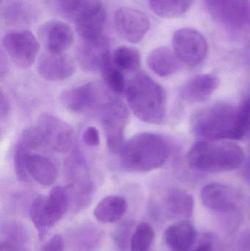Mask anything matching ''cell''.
<instances>
[{
	"label": "cell",
	"mask_w": 250,
	"mask_h": 251,
	"mask_svg": "<svg viewBox=\"0 0 250 251\" xmlns=\"http://www.w3.org/2000/svg\"><path fill=\"white\" fill-rule=\"evenodd\" d=\"M170 145L158 134L140 132L123 143L120 165L130 172L147 173L164 166L170 157Z\"/></svg>",
	"instance_id": "1"
},
{
	"label": "cell",
	"mask_w": 250,
	"mask_h": 251,
	"mask_svg": "<svg viewBox=\"0 0 250 251\" xmlns=\"http://www.w3.org/2000/svg\"><path fill=\"white\" fill-rule=\"evenodd\" d=\"M126 94L131 110L139 120L152 125L164 122L167 114L165 90L145 72H139L131 79Z\"/></svg>",
	"instance_id": "2"
},
{
	"label": "cell",
	"mask_w": 250,
	"mask_h": 251,
	"mask_svg": "<svg viewBox=\"0 0 250 251\" xmlns=\"http://www.w3.org/2000/svg\"><path fill=\"white\" fill-rule=\"evenodd\" d=\"M194 132L209 141H233L244 138L239 108L216 103L197 112L191 120Z\"/></svg>",
	"instance_id": "3"
},
{
	"label": "cell",
	"mask_w": 250,
	"mask_h": 251,
	"mask_svg": "<svg viewBox=\"0 0 250 251\" xmlns=\"http://www.w3.org/2000/svg\"><path fill=\"white\" fill-rule=\"evenodd\" d=\"M242 146L232 141H198L188 151L189 166L206 173L228 172L242 166L245 162Z\"/></svg>",
	"instance_id": "4"
},
{
	"label": "cell",
	"mask_w": 250,
	"mask_h": 251,
	"mask_svg": "<svg viewBox=\"0 0 250 251\" xmlns=\"http://www.w3.org/2000/svg\"><path fill=\"white\" fill-rule=\"evenodd\" d=\"M63 14L74 23L80 39L104 36L106 12L101 0H59Z\"/></svg>",
	"instance_id": "5"
},
{
	"label": "cell",
	"mask_w": 250,
	"mask_h": 251,
	"mask_svg": "<svg viewBox=\"0 0 250 251\" xmlns=\"http://www.w3.org/2000/svg\"><path fill=\"white\" fill-rule=\"evenodd\" d=\"M64 168L70 207L73 212H80L89 206L94 194L88 163L83 155L75 151L66 159Z\"/></svg>",
	"instance_id": "6"
},
{
	"label": "cell",
	"mask_w": 250,
	"mask_h": 251,
	"mask_svg": "<svg viewBox=\"0 0 250 251\" xmlns=\"http://www.w3.org/2000/svg\"><path fill=\"white\" fill-rule=\"evenodd\" d=\"M99 110L107 147L113 153H119L124 143L125 129L129 121L127 107L120 100L109 97Z\"/></svg>",
	"instance_id": "7"
},
{
	"label": "cell",
	"mask_w": 250,
	"mask_h": 251,
	"mask_svg": "<svg viewBox=\"0 0 250 251\" xmlns=\"http://www.w3.org/2000/svg\"><path fill=\"white\" fill-rule=\"evenodd\" d=\"M2 47L12 61L22 69L30 67L38 54L40 44L29 30H13L2 38Z\"/></svg>",
	"instance_id": "8"
},
{
	"label": "cell",
	"mask_w": 250,
	"mask_h": 251,
	"mask_svg": "<svg viewBox=\"0 0 250 251\" xmlns=\"http://www.w3.org/2000/svg\"><path fill=\"white\" fill-rule=\"evenodd\" d=\"M175 54L181 62L189 66L202 63L208 54V43L204 35L192 28H182L173 38Z\"/></svg>",
	"instance_id": "9"
},
{
	"label": "cell",
	"mask_w": 250,
	"mask_h": 251,
	"mask_svg": "<svg viewBox=\"0 0 250 251\" xmlns=\"http://www.w3.org/2000/svg\"><path fill=\"white\" fill-rule=\"evenodd\" d=\"M39 128L45 145L59 153H68L76 145V133L71 125L50 114H43L38 118Z\"/></svg>",
	"instance_id": "10"
},
{
	"label": "cell",
	"mask_w": 250,
	"mask_h": 251,
	"mask_svg": "<svg viewBox=\"0 0 250 251\" xmlns=\"http://www.w3.org/2000/svg\"><path fill=\"white\" fill-rule=\"evenodd\" d=\"M108 98L97 84L90 82L66 90L60 100L64 107L71 113H84L91 109H99Z\"/></svg>",
	"instance_id": "11"
},
{
	"label": "cell",
	"mask_w": 250,
	"mask_h": 251,
	"mask_svg": "<svg viewBox=\"0 0 250 251\" xmlns=\"http://www.w3.org/2000/svg\"><path fill=\"white\" fill-rule=\"evenodd\" d=\"M114 25L120 36L135 44L143 39L149 29L151 22L143 12L125 7L116 11Z\"/></svg>",
	"instance_id": "12"
},
{
	"label": "cell",
	"mask_w": 250,
	"mask_h": 251,
	"mask_svg": "<svg viewBox=\"0 0 250 251\" xmlns=\"http://www.w3.org/2000/svg\"><path fill=\"white\" fill-rule=\"evenodd\" d=\"M217 20L232 26L242 27L250 23V0H205Z\"/></svg>",
	"instance_id": "13"
},
{
	"label": "cell",
	"mask_w": 250,
	"mask_h": 251,
	"mask_svg": "<svg viewBox=\"0 0 250 251\" xmlns=\"http://www.w3.org/2000/svg\"><path fill=\"white\" fill-rule=\"evenodd\" d=\"M38 37L47 51L53 53H64L74 41V32L71 27L57 19L43 24L38 29Z\"/></svg>",
	"instance_id": "14"
},
{
	"label": "cell",
	"mask_w": 250,
	"mask_h": 251,
	"mask_svg": "<svg viewBox=\"0 0 250 251\" xmlns=\"http://www.w3.org/2000/svg\"><path fill=\"white\" fill-rule=\"evenodd\" d=\"M74 62L64 53H43L38 62V72L45 80H66L74 74Z\"/></svg>",
	"instance_id": "15"
},
{
	"label": "cell",
	"mask_w": 250,
	"mask_h": 251,
	"mask_svg": "<svg viewBox=\"0 0 250 251\" xmlns=\"http://www.w3.org/2000/svg\"><path fill=\"white\" fill-rule=\"evenodd\" d=\"M110 53V43L105 36L95 41L80 39L76 50L79 64L84 70L91 72L100 70Z\"/></svg>",
	"instance_id": "16"
},
{
	"label": "cell",
	"mask_w": 250,
	"mask_h": 251,
	"mask_svg": "<svg viewBox=\"0 0 250 251\" xmlns=\"http://www.w3.org/2000/svg\"><path fill=\"white\" fill-rule=\"evenodd\" d=\"M220 85V78L211 74L198 75L191 78L181 88L180 96L189 103L207 101Z\"/></svg>",
	"instance_id": "17"
},
{
	"label": "cell",
	"mask_w": 250,
	"mask_h": 251,
	"mask_svg": "<svg viewBox=\"0 0 250 251\" xmlns=\"http://www.w3.org/2000/svg\"><path fill=\"white\" fill-rule=\"evenodd\" d=\"M203 203L213 210H233L237 203V194L231 187L220 183H210L201 191Z\"/></svg>",
	"instance_id": "18"
},
{
	"label": "cell",
	"mask_w": 250,
	"mask_h": 251,
	"mask_svg": "<svg viewBox=\"0 0 250 251\" xmlns=\"http://www.w3.org/2000/svg\"><path fill=\"white\" fill-rule=\"evenodd\" d=\"M195 227L185 220L172 224L164 233L166 244L173 251H189L195 243Z\"/></svg>",
	"instance_id": "19"
},
{
	"label": "cell",
	"mask_w": 250,
	"mask_h": 251,
	"mask_svg": "<svg viewBox=\"0 0 250 251\" xmlns=\"http://www.w3.org/2000/svg\"><path fill=\"white\" fill-rule=\"evenodd\" d=\"M179 61L174 51L166 47L154 49L147 57V64L149 69L162 77L176 73L179 70Z\"/></svg>",
	"instance_id": "20"
},
{
	"label": "cell",
	"mask_w": 250,
	"mask_h": 251,
	"mask_svg": "<svg viewBox=\"0 0 250 251\" xmlns=\"http://www.w3.org/2000/svg\"><path fill=\"white\" fill-rule=\"evenodd\" d=\"M29 176L43 186H50L55 182L57 170L51 160L38 153H31L26 161Z\"/></svg>",
	"instance_id": "21"
},
{
	"label": "cell",
	"mask_w": 250,
	"mask_h": 251,
	"mask_svg": "<svg viewBox=\"0 0 250 251\" xmlns=\"http://www.w3.org/2000/svg\"><path fill=\"white\" fill-rule=\"evenodd\" d=\"M126 199L121 196H110L98 202L93 210L97 221L103 224H113L121 219L127 210Z\"/></svg>",
	"instance_id": "22"
},
{
	"label": "cell",
	"mask_w": 250,
	"mask_h": 251,
	"mask_svg": "<svg viewBox=\"0 0 250 251\" xmlns=\"http://www.w3.org/2000/svg\"><path fill=\"white\" fill-rule=\"evenodd\" d=\"M69 208L70 202L66 187H53L48 196H44V209L52 227L63 218Z\"/></svg>",
	"instance_id": "23"
},
{
	"label": "cell",
	"mask_w": 250,
	"mask_h": 251,
	"mask_svg": "<svg viewBox=\"0 0 250 251\" xmlns=\"http://www.w3.org/2000/svg\"><path fill=\"white\" fill-rule=\"evenodd\" d=\"M194 204L192 195L184 190L173 188L167 192L165 198L166 209L172 215L189 218L193 212Z\"/></svg>",
	"instance_id": "24"
},
{
	"label": "cell",
	"mask_w": 250,
	"mask_h": 251,
	"mask_svg": "<svg viewBox=\"0 0 250 251\" xmlns=\"http://www.w3.org/2000/svg\"><path fill=\"white\" fill-rule=\"evenodd\" d=\"M112 60L123 73L137 72L140 67V54L133 47L123 46L116 49L112 54Z\"/></svg>",
	"instance_id": "25"
},
{
	"label": "cell",
	"mask_w": 250,
	"mask_h": 251,
	"mask_svg": "<svg viewBox=\"0 0 250 251\" xmlns=\"http://www.w3.org/2000/svg\"><path fill=\"white\" fill-rule=\"evenodd\" d=\"M100 71L102 75L104 83L110 91L117 94H122L126 91V79L124 75L123 72L114 66L112 60L111 53L104 59Z\"/></svg>",
	"instance_id": "26"
},
{
	"label": "cell",
	"mask_w": 250,
	"mask_h": 251,
	"mask_svg": "<svg viewBox=\"0 0 250 251\" xmlns=\"http://www.w3.org/2000/svg\"><path fill=\"white\" fill-rule=\"evenodd\" d=\"M193 0H149L151 10L163 18H177L186 13Z\"/></svg>",
	"instance_id": "27"
},
{
	"label": "cell",
	"mask_w": 250,
	"mask_h": 251,
	"mask_svg": "<svg viewBox=\"0 0 250 251\" xmlns=\"http://www.w3.org/2000/svg\"><path fill=\"white\" fill-rule=\"evenodd\" d=\"M29 217L38 231V237L42 240L52 228L44 209V196H38L29 208Z\"/></svg>",
	"instance_id": "28"
},
{
	"label": "cell",
	"mask_w": 250,
	"mask_h": 251,
	"mask_svg": "<svg viewBox=\"0 0 250 251\" xmlns=\"http://www.w3.org/2000/svg\"><path fill=\"white\" fill-rule=\"evenodd\" d=\"M33 151L34 149L29 143L21 138L15 146L13 153L15 172L18 179L22 182H28L29 181L30 176L26 169V161Z\"/></svg>",
	"instance_id": "29"
},
{
	"label": "cell",
	"mask_w": 250,
	"mask_h": 251,
	"mask_svg": "<svg viewBox=\"0 0 250 251\" xmlns=\"http://www.w3.org/2000/svg\"><path fill=\"white\" fill-rule=\"evenodd\" d=\"M154 228L147 223L136 226L132 234L130 249L132 251H149L154 240Z\"/></svg>",
	"instance_id": "30"
},
{
	"label": "cell",
	"mask_w": 250,
	"mask_h": 251,
	"mask_svg": "<svg viewBox=\"0 0 250 251\" xmlns=\"http://www.w3.org/2000/svg\"><path fill=\"white\" fill-rule=\"evenodd\" d=\"M74 243L81 251H90L96 247L101 240V234L93 226L81 227L75 233Z\"/></svg>",
	"instance_id": "31"
},
{
	"label": "cell",
	"mask_w": 250,
	"mask_h": 251,
	"mask_svg": "<svg viewBox=\"0 0 250 251\" xmlns=\"http://www.w3.org/2000/svg\"><path fill=\"white\" fill-rule=\"evenodd\" d=\"M1 233L4 237L1 241L17 247L25 248V244L28 240V233L22 224L17 222L6 224Z\"/></svg>",
	"instance_id": "32"
},
{
	"label": "cell",
	"mask_w": 250,
	"mask_h": 251,
	"mask_svg": "<svg viewBox=\"0 0 250 251\" xmlns=\"http://www.w3.org/2000/svg\"><path fill=\"white\" fill-rule=\"evenodd\" d=\"M132 228L133 224L132 222H124L114 233L113 239L119 250L126 251L128 248L130 247L131 240L134 232Z\"/></svg>",
	"instance_id": "33"
},
{
	"label": "cell",
	"mask_w": 250,
	"mask_h": 251,
	"mask_svg": "<svg viewBox=\"0 0 250 251\" xmlns=\"http://www.w3.org/2000/svg\"><path fill=\"white\" fill-rule=\"evenodd\" d=\"M239 115L244 137H250V98L242 103L239 108Z\"/></svg>",
	"instance_id": "34"
},
{
	"label": "cell",
	"mask_w": 250,
	"mask_h": 251,
	"mask_svg": "<svg viewBox=\"0 0 250 251\" xmlns=\"http://www.w3.org/2000/svg\"><path fill=\"white\" fill-rule=\"evenodd\" d=\"M83 140L88 146L95 147L100 144L99 131L94 126H88L83 133Z\"/></svg>",
	"instance_id": "35"
},
{
	"label": "cell",
	"mask_w": 250,
	"mask_h": 251,
	"mask_svg": "<svg viewBox=\"0 0 250 251\" xmlns=\"http://www.w3.org/2000/svg\"><path fill=\"white\" fill-rule=\"evenodd\" d=\"M64 239L60 234H56L51 237L41 251H64Z\"/></svg>",
	"instance_id": "36"
},
{
	"label": "cell",
	"mask_w": 250,
	"mask_h": 251,
	"mask_svg": "<svg viewBox=\"0 0 250 251\" xmlns=\"http://www.w3.org/2000/svg\"><path fill=\"white\" fill-rule=\"evenodd\" d=\"M11 111L10 101L8 97L3 91H1L0 95V118L1 122H4L8 119Z\"/></svg>",
	"instance_id": "37"
},
{
	"label": "cell",
	"mask_w": 250,
	"mask_h": 251,
	"mask_svg": "<svg viewBox=\"0 0 250 251\" xmlns=\"http://www.w3.org/2000/svg\"><path fill=\"white\" fill-rule=\"evenodd\" d=\"M0 251H29L25 248L17 247L9 244L6 242L1 241L0 243Z\"/></svg>",
	"instance_id": "38"
},
{
	"label": "cell",
	"mask_w": 250,
	"mask_h": 251,
	"mask_svg": "<svg viewBox=\"0 0 250 251\" xmlns=\"http://www.w3.org/2000/svg\"><path fill=\"white\" fill-rule=\"evenodd\" d=\"M242 175H243L245 181L250 186V155L245 162H244Z\"/></svg>",
	"instance_id": "39"
},
{
	"label": "cell",
	"mask_w": 250,
	"mask_h": 251,
	"mask_svg": "<svg viewBox=\"0 0 250 251\" xmlns=\"http://www.w3.org/2000/svg\"><path fill=\"white\" fill-rule=\"evenodd\" d=\"M211 243L208 241L200 245L194 251H211Z\"/></svg>",
	"instance_id": "40"
}]
</instances>
